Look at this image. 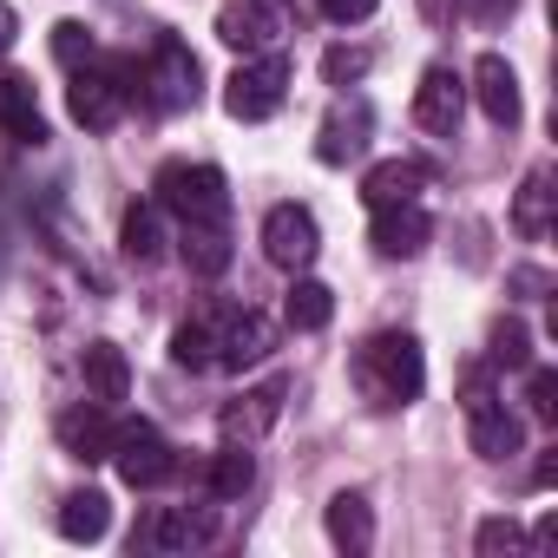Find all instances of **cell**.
<instances>
[{
	"mask_svg": "<svg viewBox=\"0 0 558 558\" xmlns=\"http://www.w3.org/2000/svg\"><path fill=\"white\" fill-rule=\"evenodd\" d=\"M349 375H355V388H362L368 408H408L421 395V381H427V362H421V342L414 336L388 329V336H368L355 349Z\"/></svg>",
	"mask_w": 558,
	"mask_h": 558,
	"instance_id": "1",
	"label": "cell"
},
{
	"mask_svg": "<svg viewBox=\"0 0 558 558\" xmlns=\"http://www.w3.org/2000/svg\"><path fill=\"white\" fill-rule=\"evenodd\" d=\"M151 191H158V210H171L184 223H223L230 217L223 171H210V165H165Z\"/></svg>",
	"mask_w": 558,
	"mask_h": 558,
	"instance_id": "2",
	"label": "cell"
},
{
	"mask_svg": "<svg viewBox=\"0 0 558 558\" xmlns=\"http://www.w3.org/2000/svg\"><path fill=\"white\" fill-rule=\"evenodd\" d=\"M112 466H119V480L125 486H138V493H151V486H165L171 473H178V460H171V447L158 440V427L151 421H119L112 427V453H106Z\"/></svg>",
	"mask_w": 558,
	"mask_h": 558,
	"instance_id": "3",
	"label": "cell"
},
{
	"mask_svg": "<svg viewBox=\"0 0 558 558\" xmlns=\"http://www.w3.org/2000/svg\"><path fill=\"white\" fill-rule=\"evenodd\" d=\"M138 93L158 106V112H178V106H191L197 99V53L184 47V40H158L151 47V66H138Z\"/></svg>",
	"mask_w": 558,
	"mask_h": 558,
	"instance_id": "4",
	"label": "cell"
},
{
	"mask_svg": "<svg viewBox=\"0 0 558 558\" xmlns=\"http://www.w3.org/2000/svg\"><path fill=\"white\" fill-rule=\"evenodd\" d=\"M283 93H290V60H276V53H269V60L230 73V86H223V112L243 119V125H256V119H269L276 106H283Z\"/></svg>",
	"mask_w": 558,
	"mask_h": 558,
	"instance_id": "5",
	"label": "cell"
},
{
	"mask_svg": "<svg viewBox=\"0 0 558 558\" xmlns=\"http://www.w3.org/2000/svg\"><path fill=\"white\" fill-rule=\"evenodd\" d=\"M466 427H473V453L480 460H512L519 453V440H525V427H519V414L473 375L466 381Z\"/></svg>",
	"mask_w": 558,
	"mask_h": 558,
	"instance_id": "6",
	"label": "cell"
},
{
	"mask_svg": "<svg viewBox=\"0 0 558 558\" xmlns=\"http://www.w3.org/2000/svg\"><path fill=\"white\" fill-rule=\"evenodd\" d=\"M125 99H132V86H125V66H112V73L73 66L66 106H73V119H80L86 132H112V125H119V112H125Z\"/></svg>",
	"mask_w": 558,
	"mask_h": 558,
	"instance_id": "7",
	"label": "cell"
},
{
	"mask_svg": "<svg viewBox=\"0 0 558 558\" xmlns=\"http://www.w3.org/2000/svg\"><path fill=\"white\" fill-rule=\"evenodd\" d=\"M316 250H323V236H316V217L303 210V204H276L269 217H263V256L276 263V269H310L316 263Z\"/></svg>",
	"mask_w": 558,
	"mask_h": 558,
	"instance_id": "8",
	"label": "cell"
},
{
	"mask_svg": "<svg viewBox=\"0 0 558 558\" xmlns=\"http://www.w3.org/2000/svg\"><path fill=\"white\" fill-rule=\"evenodd\" d=\"M460 112H466V80L453 66H427L421 73V93H414V125L434 132V138H453Z\"/></svg>",
	"mask_w": 558,
	"mask_h": 558,
	"instance_id": "9",
	"label": "cell"
},
{
	"mask_svg": "<svg viewBox=\"0 0 558 558\" xmlns=\"http://www.w3.org/2000/svg\"><path fill=\"white\" fill-rule=\"evenodd\" d=\"M210 329H217V362L223 368H250L276 349V323L256 316V310H223V316H210Z\"/></svg>",
	"mask_w": 558,
	"mask_h": 558,
	"instance_id": "10",
	"label": "cell"
},
{
	"mask_svg": "<svg viewBox=\"0 0 558 558\" xmlns=\"http://www.w3.org/2000/svg\"><path fill=\"white\" fill-rule=\"evenodd\" d=\"M276 421H283V381L250 388V395H236V401L217 414V427H223V440H230V447H256Z\"/></svg>",
	"mask_w": 558,
	"mask_h": 558,
	"instance_id": "11",
	"label": "cell"
},
{
	"mask_svg": "<svg viewBox=\"0 0 558 558\" xmlns=\"http://www.w3.org/2000/svg\"><path fill=\"white\" fill-rule=\"evenodd\" d=\"M276 34H283V21H276V8H263V0H236V8L217 14V40L236 47V53H263V47H276Z\"/></svg>",
	"mask_w": 558,
	"mask_h": 558,
	"instance_id": "12",
	"label": "cell"
},
{
	"mask_svg": "<svg viewBox=\"0 0 558 558\" xmlns=\"http://www.w3.org/2000/svg\"><path fill=\"white\" fill-rule=\"evenodd\" d=\"M473 99H480V112L493 119V125H519V80H512V66L499 60V53H480V66H473Z\"/></svg>",
	"mask_w": 558,
	"mask_h": 558,
	"instance_id": "13",
	"label": "cell"
},
{
	"mask_svg": "<svg viewBox=\"0 0 558 558\" xmlns=\"http://www.w3.org/2000/svg\"><path fill=\"white\" fill-rule=\"evenodd\" d=\"M368 106L362 99H349V106H336L329 119H323V138H316V158L323 165H349V158H362L368 151Z\"/></svg>",
	"mask_w": 558,
	"mask_h": 558,
	"instance_id": "14",
	"label": "cell"
},
{
	"mask_svg": "<svg viewBox=\"0 0 558 558\" xmlns=\"http://www.w3.org/2000/svg\"><path fill=\"white\" fill-rule=\"evenodd\" d=\"M427 236H434V217L421 204H381L375 210V250L381 256H414V250H427Z\"/></svg>",
	"mask_w": 558,
	"mask_h": 558,
	"instance_id": "15",
	"label": "cell"
},
{
	"mask_svg": "<svg viewBox=\"0 0 558 558\" xmlns=\"http://www.w3.org/2000/svg\"><path fill=\"white\" fill-rule=\"evenodd\" d=\"M112 427L119 421H106V401H93V408H73V414H60V447L73 453V460H106L112 453Z\"/></svg>",
	"mask_w": 558,
	"mask_h": 558,
	"instance_id": "16",
	"label": "cell"
},
{
	"mask_svg": "<svg viewBox=\"0 0 558 558\" xmlns=\"http://www.w3.org/2000/svg\"><path fill=\"white\" fill-rule=\"evenodd\" d=\"M0 132L21 138V145H40V138H47L40 106H34V80H27V73H0Z\"/></svg>",
	"mask_w": 558,
	"mask_h": 558,
	"instance_id": "17",
	"label": "cell"
},
{
	"mask_svg": "<svg viewBox=\"0 0 558 558\" xmlns=\"http://www.w3.org/2000/svg\"><path fill=\"white\" fill-rule=\"evenodd\" d=\"M80 375H86V395L93 401H125V388H132V362H125L119 342H93L86 362H80Z\"/></svg>",
	"mask_w": 558,
	"mask_h": 558,
	"instance_id": "18",
	"label": "cell"
},
{
	"mask_svg": "<svg viewBox=\"0 0 558 558\" xmlns=\"http://www.w3.org/2000/svg\"><path fill=\"white\" fill-rule=\"evenodd\" d=\"M421 184H427V171L421 165H408V158H388V165H375L368 178H362V197L381 210V204H421Z\"/></svg>",
	"mask_w": 558,
	"mask_h": 558,
	"instance_id": "19",
	"label": "cell"
},
{
	"mask_svg": "<svg viewBox=\"0 0 558 558\" xmlns=\"http://www.w3.org/2000/svg\"><path fill=\"white\" fill-rule=\"evenodd\" d=\"M106 525H112V499L106 493H66L60 499V532L73 538V545H93V538H106Z\"/></svg>",
	"mask_w": 558,
	"mask_h": 558,
	"instance_id": "20",
	"label": "cell"
},
{
	"mask_svg": "<svg viewBox=\"0 0 558 558\" xmlns=\"http://www.w3.org/2000/svg\"><path fill=\"white\" fill-rule=\"evenodd\" d=\"M545 223H551V165H532L519 197H512V230L519 236H545Z\"/></svg>",
	"mask_w": 558,
	"mask_h": 558,
	"instance_id": "21",
	"label": "cell"
},
{
	"mask_svg": "<svg viewBox=\"0 0 558 558\" xmlns=\"http://www.w3.org/2000/svg\"><path fill=\"white\" fill-rule=\"evenodd\" d=\"M329 538H336L342 551H355V558L375 545V519H368V499H362V493H336V499H329Z\"/></svg>",
	"mask_w": 558,
	"mask_h": 558,
	"instance_id": "22",
	"label": "cell"
},
{
	"mask_svg": "<svg viewBox=\"0 0 558 558\" xmlns=\"http://www.w3.org/2000/svg\"><path fill=\"white\" fill-rule=\"evenodd\" d=\"M329 316H336V296H329L323 283H310V276H296V283H290V303H283V323L303 329V336H316V329H329Z\"/></svg>",
	"mask_w": 558,
	"mask_h": 558,
	"instance_id": "23",
	"label": "cell"
},
{
	"mask_svg": "<svg viewBox=\"0 0 558 558\" xmlns=\"http://www.w3.org/2000/svg\"><path fill=\"white\" fill-rule=\"evenodd\" d=\"M119 243L132 263H158L165 256V223H158V204H132L125 223H119Z\"/></svg>",
	"mask_w": 558,
	"mask_h": 558,
	"instance_id": "24",
	"label": "cell"
},
{
	"mask_svg": "<svg viewBox=\"0 0 558 558\" xmlns=\"http://www.w3.org/2000/svg\"><path fill=\"white\" fill-rule=\"evenodd\" d=\"M184 263L197 276H223L230 269V230L223 223H184Z\"/></svg>",
	"mask_w": 558,
	"mask_h": 558,
	"instance_id": "25",
	"label": "cell"
},
{
	"mask_svg": "<svg viewBox=\"0 0 558 558\" xmlns=\"http://www.w3.org/2000/svg\"><path fill=\"white\" fill-rule=\"evenodd\" d=\"M171 362H178V368H217V329H210V316L178 323V336H171Z\"/></svg>",
	"mask_w": 558,
	"mask_h": 558,
	"instance_id": "26",
	"label": "cell"
},
{
	"mask_svg": "<svg viewBox=\"0 0 558 558\" xmlns=\"http://www.w3.org/2000/svg\"><path fill=\"white\" fill-rule=\"evenodd\" d=\"M204 480H210V499H243V493L256 486V460H250L243 447H223Z\"/></svg>",
	"mask_w": 558,
	"mask_h": 558,
	"instance_id": "27",
	"label": "cell"
},
{
	"mask_svg": "<svg viewBox=\"0 0 558 558\" xmlns=\"http://www.w3.org/2000/svg\"><path fill=\"white\" fill-rule=\"evenodd\" d=\"M217 525L210 519H197V512H178V506H165L151 525H145V545H204Z\"/></svg>",
	"mask_w": 558,
	"mask_h": 558,
	"instance_id": "28",
	"label": "cell"
},
{
	"mask_svg": "<svg viewBox=\"0 0 558 558\" xmlns=\"http://www.w3.org/2000/svg\"><path fill=\"white\" fill-rule=\"evenodd\" d=\"M368 66H375L368 47H329V53H323V80H329V86H355V80H368Z\"/></svg>",
	"mask_w": 558,
	"mask_h": 558,
	"instance_id": "29",
	"label": "cell"
},
{
	"mask_svg": "<svg viewBox=\"0 0 558 558\" xmlns=\"http://www.w3.org/2000/svg\"><path fill=\"white\" fill-rule=\"evenodd\" d=\"M493 362H499V368H525V362H532L525 323H499V329H493Z\"/></svg>",
	"mask_w": 558,
	"mask_h": 558,
	"instance_id": "30",
	"label": "cell"
},
{
	"mask_svg": "<svg viewBox=\"0 0 558 558\" xmlns=\"http://www.w3.org/2000/svg\"><path fill=\"white\" fill-rule=\"evenodd\" d=\"M53 53H60V66H80V60L93 66V34H86L80 21H60V27H53Z\"/></svg>",
	"mask_w": 558,
	"mask_h": 558,
	"instance_id": "31",
	"label": "cell"
},
{
	"mask_svg": "<svg viewBox=\"0 0 558 558\" xmlns=\"http://www.w3.org/2000/svg\"><path fill=\"white\" fill-rule=\"evenodd\" d=\"M473 545H480L486 558H499V551H519V545H525V532H519L512 519H486V525L473 532Z\"/></svg>",
	"mask_w": 558,
	"mask_h": 558,
	"instance_id": "32",
	"label": "cell"
},
{
	"mask_svg": "<svg viewBox=\"0 0 558 558\" xmlns=\"http://www.w3.org/2000/svg\"><path fill=\"white\" fill-rule=\"evenodd\" d=\"M525 401H532V414H538V421H551V414H558V375H551V368H538V375H532V388H525Z\"/></svg>",
	"mask_w": 558,
	"mask_h": 558,
	"instance_id": "33",
	"label": "cell"
},
{
	"mask_svg": "<svg viewBox=\"0 0 558 558\" xmlns=\"http://www.w3.org/2000/svg\"><path fill=\"white\" fill-rule=\"evenodd\" d=\"M512 8H519V0H460V14H473L480 27H499Z\"/></svg>",
	"mask_w": 558,
	"mask_h": 558,
	"instance_id": "34",
	"label": "cell"
},
{
	"mask_svg": "<svg viewBox=\"0 0 558 558\" xmlns=\"http://www.w3.org/2000/svg\"><path fill=\"white\" fill-rule=\"evenodd\" d=\"M375 8H381V0H323V14H329V21H342V27H349V21H368Z\"/></svg>",
	"mask_w": 558,
	"mask_h": 558,
	"instance_id": "35",
	"label": "cell"
},
{
	"mask_svg": "<svg viewBox=\"0 0 558 558\" xmlns=\"http://www.w3.org/2000/svg\"><path fill=\"white\" fill-rule=\"evenodd\" d=\"M421 14H427L434 27H453V14H460V0H421Z\"/></svg>",
	"mask_w": 558,
	"mask_h": 558,
	"instance_id": "36",
	"label": "cell"
},
{
	"mask_svg": "<svg viewBox=\"0 0 558 558\" xmlns=\"http://www.w3.org/2000/svg\"><path fill=\"white\" fill-rule=\"evenodd\" d=\"M14 40H21V14L8 8V0H0V53H8Z\"/></svg>",
	"mask_w": 558,
	"mask_h": 558,
	"instance_id": "37",
	"label": "cell"
},
{
	"mask_svg": "<svg viewBox=\"0 0 558 558\" xmlns=\"http://www.w3.org/2000/svg\"><path fill=\"white\" fill-rule=\"evenodd\" d=\"M551 480H558V460H551V453H545V460H538V466H532V486H551Z\"/></svg>",
	"mask_w": 558,
	"mask_h": 558,
	"instance_id": "38",
	"label": "cell"
}]
</instances>
